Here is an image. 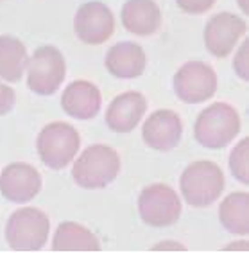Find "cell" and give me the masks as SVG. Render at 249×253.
Returning <instances> with one entry per match:
<instances>
[{"mask_svg": "<svg viewBox=\"0 0 249 253\" xmlns=\"http://www.w3.org/2000/svg\"><path fill=\"white\" fill-rule=\"evenodd\" d=\"M120 172V156L109 146L86 147L72 169V178L83 189H104Z\"/></svg>", "mask_w": 249, "mask_h": 253, "instance_id": "cell-1", "label": "cell"}, {"mask_svg": "<svg viewBox=\"0 0 249 253\" xmlns=\"http://www.w3.org/2000/svg\"><path fill=\"white\" fill-rule=\"evenodd\" d=\"M240 131V115L231 104L213 102L197 115L194 135L201 146L222 149L233 142Z\"/></svg>", "mask_w": 249, "mask_h": 253, "instance_id": "cell-2", "label": "cell"}, {"mask_svg": "<svg viewBox=\"0 0 249 253\" xmlns=\"http://www.w3.org/2000/svg\"><path fill=\"white\" fill-rule=\"evenodd\" d=\"M181 194L192 207L203 209L213 201L224 190V172L220 167L210 160L192 162L181 174Z\"/></svg>", "mask_w": 249, "mask_h": 253, "instance_id": "cell-3", "label": "cell"}, {"mask_svg": "<svg viewBox=\"0 0 249 253\" xmlns=\"http://www.w3.org/2000/svg\"><path fill=\"white\" fill-rule=\"evenodd\" d=\"M50 221L45 212L25 207L13 212L5 226V241L15 252H39L47 244Z\"/></svg>", "mask_w": 249, "mask_h": 253, "instance_id": "cell-4", "label": "cell"}, {"mask_svg": "<svg viewBox=\"0 0 249 253\" xmlns=\"http://www.w3.org/2000/svg\"><path fill=\"white\" fill-rule=\"evenodd\" d=\"M79 144H81V136L72 124L50 122L39 131L36 147L45 166L59 170L72 164L79 151Z\"/></svg>", "mask_w": 249, "mask_h": 253, "instance_id": "cell-5", "label": "cell"}, {"mask_svg": "<svg viewBox=\"0 0 249 253\" xmlns=\"http://www.w3.org/2000/svg\"><path fill=\"white\" fill-rule=\"evenodd\" d=\"M27 86L38 95H52L59 90L67 76V65L61 50L52 45L38 47L27 59Z\"/></svg>", "mask_w": 249, "mask_h": 253, "instance_id": "cell-6", "label": "cell"}, {"mask_svg": "<svg viewBox=\"0 0 249 253\" xmlns=\"http://www.w3.org/2000/svg\"><path fill=\"white\" fill-rule=\"evenodd\" d=\"M138 212L145 224L154 228L172 226L181 215V201L176 190L163 183L149 185L140 192Z\"/></svg>", "mask_w": 249, "mask_h": 253, "instance_id": "cell-7", "label": "cell"}, {"mask_svg": "<svg viewBox=\"0 0 249 253\" xmlns=\"http://www.w3.org/2000/svg\"><path fill=\"white\" fill-rule=\"evenodd\" d=\"M174 92L188 104L205 102L217 92V74L205 61H188L174 76Z\"/></svg>", "mask_w": 249, "mask_h": 253, "instance_id": "cell-8", "label": "cell"}, {"mask_svg": "<svg viewBox=\"0 0 249 253\" xmlns=\"http://www.w3.org/2000/svg\"><path fill=\"white\" fill-rule=\"evenodd\" d=\"M73 29L83 43L101 45L111 38L115 31V16L103 2H86L77 9Z\"/></svg>", "mask_w": 249, "mask_h": 253, "instance_id": "cell-9", "label": "cell"}, {"mask_svg": "<svg viewBox=\"0 0 249 253\" xmlns=\"http://www.w3.org/2000/svg\"><path fill=\"white\" fill-rule=\"evenodd\" d=\"M248 27L240 16L233 13H219L213 15L205 27V45L215 58H228L240 38L246 34Z\"/></svg>", "mask_w": 249, "mask_h": 253, "instance_id": "cell-10", "label": "cell"}, {"mask_svg": "<svg viewBox=\"0 0 249 253\" xmlns=\"http://www.w3.org/2000/svg\"><path fill=\"white\" fill-rule=\"evenodd\" d=\"M41 190V176L29 164L16 162L0 174V194L11 203H27Z\"/></svg>", "mask_w": 249, "mask_h": 253, "instance_id": "cell-11", "label": "cell"}, {"mask_svg": "<svg viewBox=\"0 0 249 253\" xmlns=\"http://www.w3.org/2000/svg\"><path fill=\"white\" fill-rule=\"evenodd\" d=\"M183 135V122L172 110H156L143 124L142 138L156 151H171L179 144Z\"/></svg>", "mask_w": 249, "mask_h": 253, "instance_id": "cell-12", "label": "cell"}, {"mask_svg": "<svg viewBox=\"0 0 249 253\" xmlns=\"http://www.w3.org/2000/svg\"><path fill=\"white\" fill-rule=\"evenodd\" d=\"M147 110V101L140 92H124L107 106L106 124L115 133H129L138 126Z\"/></svg>", "mask_w": 249, "mask_h": 253, "instance_id": "cell-13", "label": "cell"}, {"mask_svg": "<svg viewBox=\"0 0 249 253\" xmlns=\"http://www.w3.org/2000/svg\"><path fill=\"white\" fill-rule=\"evenodd\" d=\"M103 104L101 90L90 81L77 79L65 88L61 95V108L67 115L79 121H90L99 113Z\"/></svg>", "mask_w": 249, "mask_h": 253, "instance_id": "cell-14", "label": "cell"}, {"mask_svg": "<svg viewBox=\"0 0 249 253\" xmlns=\"http://www.w3.org/2000/svg\"><path fill=\"white\" fill-rule=\"evenodd\" d=\"M147 67L145 50L138 43L133 42H122L113 45L107 50L106 68L113 78L118 79H135L140 78Z\"/></svg>", "mask_w": 249, "mask_h": 253, "instance_id": "cell-15", "label": "cell"}, {"mask_svg": "<svg viewBox=\"0 0 249 253\" xmlns=\"http://www.w3.org/2000/svg\"><path fill=\"white\" fill-rule=\"evenodd\" d=\"M122 25L138 36L154 34L161 25V9L154 0H127L122 7Z\"/></svg>", "mask_w": 249, "mask_h": 253, "instance_id": "cell-16", "label": "cell"}, {"mask_svg": "<svg viewBox=\"0 0 249 253\" xmlns=\"http://www.w3.org/2000/svg\"><path fill=\"white\" fill-rule=\"evenodd\" d=\"M54 252H99L101 243L97 235L86 226L73 221H65L58 226L52 239Z\"/></svg>", "mask_w": 249, "mask_h": 253, "instance_id": "cell-17", "label": "cell"}, {"mask_svg": "<svg viewBox=\"0 0 249 253\" xmlns=\"http://www.w3.org/2000/svg\"><path fill=\"white\" fill-rule=\"evenodd\" d=\"M25 45L15 36H0V79L7 83H18L27 68Z\"/></svg>", "mask_w": 249, "mask_h": 253, "instance_id": "cell-18", "label": "cell"}, {"mask_svg": "<svg viewBox=\"0 0 249 253\" xmlns=\"http://www.w3.org/2000/svg\"><path fill=\"white\" fill-rule=\"evenodd\" d=\"M220 224L228 232L248 235L249 232V196L248 192H233L220 203Z\"/></svg>", "mask_w": 249, "mask_h": 253, "instance_id": "cell-19", "label": "cell"}, {"mask_svg": "<svg viewBox=\"0 0 249 253\" xmlns=\"http://www.w3.org/2000/svg\"><path fill=\"white\" fill-rule=\"evenodd\" d=\"M249 136H244L242 140L233 147L230 155V169L231 174L240 181V183H249Z\"/></svg>", "mask_w": 249, "mask_h": 253, "instance_id": "cell-20", "label": "cell"}, {"mask_svg": "<svg viewBox=\"0 0 249 253\" xmlns=\"http://www.w3.org/2000/svg\"><path fill=\"white\" fill-rule=\"evenodd\" d=\"M217 0H176L179 9H183L188 15H203L210 11Z\"/></svg>", "mask_w": 249, "mask_h": 253, "instance_id": "cell-21", "label": "cell"}, {"mask_svg": "<svg viewBox=\"0 0 249 253\" xmlns=\"http://www.w3.org/2000/svg\"><path fill=\"white\" fill-rule=\"evenodd\" d=\"M248 56H249V42L246 40L244 43L240 45V49H239V52H237V56L233 58L235 72H237V76H239L240 79H246V81H248V78H249Z\"/></svg>", "mask_w": 249, "mask_h": 253, "instance_id": "cell-22", "label": "cell"}, {"mask_svg": "<svg viewBox=\"0 0 249 253\" xmlns=\"http://www.w3.org/2000/svg\"><path fill=\"white\" fill-rule=\"evenodd\" d=\"M16 93L11 86H5L4 83H0V115L9 113L15 106Z\"/></svg>", "mask_w": 249, "mask_h": 253, "instance_id": "cell-23", "label": "cell"}, {"mask_svg": "<svg viewBox=\"0 0 249 253\" xmlns=\"http://www.w3.org/2000/svg\"><path fill=\"white\" fill-rule=\"evenodd\" d=\"M152 250H181L183 252L185 248L178 243H160V246H154Z\"/></svg>", "mask_w": 249, "mask_h": 253, "instance_id": "cell-24", "label": "cell"}, {"mask_svg": "<svg viewBox=\"0 0 249 253\" xmlns=\"http://www.w3.org/2000/svg\"><path fill=\"white\" fill-rule=\"evenodd\" d=\"M239 5H240V9L244 11L246 15H249V4H248V0H239Z\"/></svg>", "mask_w": 249, "mask_h": 253, "instance_id": "cell-25", "label": "cell"}]
</instances>
